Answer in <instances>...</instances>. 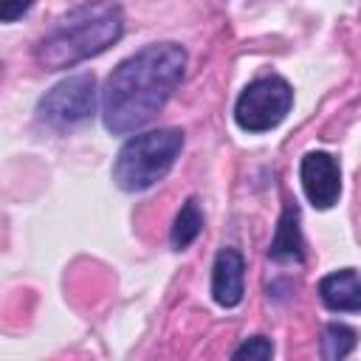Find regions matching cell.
Segmentation results:
<instances>
[{"mask_svg": "<svg viewBox=\"0 0 361 361\" xmlns=\"http://www.w3.org/2000/svg\"><path fill=\"white\" fill-rule=\"evenodd\" d=\"M186 73V48L178 42H152L121 59L102 87V121L113 135H130L147 127Z\"/></svg>", "mask_w": 361, "mask_h": 361, "instance_id": "6da1fadb", "label": "cell"}, {"mask_svg": "<svg viewBox=\"0 0 361 361\" xmlns=\"http://www.w3.org/2000/svg\"><path fill=\"white\" fill-rule=\"evenodd\" d=\"M124 34V11L116 0H85L65 11L37 42L34 56L45 71H65L104 54Z\"/></svg>", "mask_w": 361, "mask_h": 361, "instance_id": "7a4b0ae2", "label": "cell"}, {"mask_svg": "<svg viewBox=\"0 0 361 361\" xmlns=\"http://www.w3.org/2000/svg\"><path fill=\"white\" fill-rule=\"evenodd\" d=\"M183 149V130L158 127L135 133L113 161V183L121 192H147L169 175Z\"/></svg>", "mask_w": 361, "mask_h": 361, "instance_id": "3957f363", "label": "cell"}, {"mask_svg": "<svg viewBox=\"0 0 361 361\" xmlns=\"http://www.w3.org/2000/svg\"><path fill=\"white\" fill-rule=\"evenodd\" d=\"M293 107V87L279 73L248 82L234 102V121L243 133H268L285 121Z\"/></svg>", "mask_w": 361, "mask_h": 361, "instance_id": "277c9868", "label": "cell"}, {"mask_svg": "<svg viewBox=\"0 0 361 361\" xmlns=\"http://www.w3.org/2000/svg\"><path fill=\"white\" fill-rule=\"evenodd\" d=\"M96 76L93 73H73L62 82H56L39 102H37V116L54 130H68L82 121H87L96 113Z\"/></svg>", "mask_w": 361, "mask_h": 361, "instance_id": "5b68a950", "label": "cell"}, {"mask_svg": "<svg viewBox=\"0 0 361 361\" xmlns=\"http://www.w3.org/2000/svg\"><path fill=\"white\" fill-rule=\"evenodd\" d=\"M299 180H302L305 197L316 209H333L341 197V166L324 149H313L302 158Z\"/></svg>", "mask_w": 361, "mask_h": 361, "instance_id": "8992f818", "label": "cell"}, {"mask_svg": "<svg viewBox=\"0 0 361 361\" xmlns=\"http://www.w3.org/2000/svg\"><path fill=\"white\" fill-rule=\"evenodd\" d=\"M245 293V259L237 248H220L212 265V299L220 307H237Z\"/></svg>", "mask_w": 361, "mask_h": 361, "instance_id": "52a82bcc", "label": "cell"}, {"mask_svg": "<svg viewBox=\"0 0 361 361\" xmlns=\"http://www.w3.org/2000/svg\"><path fill=\"white\" fill-rule=\"evenodd\" d=\"M319 299L333 313H361V274L355 268L330 271L319 279Z\"/></svg>", "mask_w": 361, "mask_h": 361, "instance_id": "ba28073f", "label": "cell"}, {"mask_svg": "<svg viewBox=\"0 0 361 361\" xmlns=\"http://www.w3.org/2000/svg\"><path fill=\"white\" fill-rule=\"evenodd\" d=\"M268 257L274 262H293V265L305 262V240H302V228H299V206L296 203H288L282 209Z\"/></svg>", "mask_w": 361, "mask_h": 361, "instance_id": "9c48e42d", "label": "cell"}, {"mask_svg": "<svg viewBox=\"0 0 361 361\" xmlns=\"http://www.w3.org/2000/svg\"><path fill=\"white\" fill-rule=\"evenodd\" d=\"M358 344V330L344 324V322H330L322 330V341H319V355L324 361H341L347 358Z\"/></svg>", "mask_w": 361, "mask_h": 361, "instance_id": "30bf717a", "label": "cell"}, {"mask_svg": "<svg viewBox=\"0 0 361 361\" xmlns=\"http://www.w3.org/2000/svg\"><path fill=\"white\" fill-rule=\"evenodd\" d=\"M200 231H203V214H200L197 200L189 197V200L180 206V212H178V217H175V223H172L169 243H172L175 251H183V248H189V245L200 237Z\"/></svg>", "mask_w": 361, "mask_h": 361, "instance_id": "8fae6325", "label": "cell"}, {"mask_svg": "<svg viewBox=\"0 0 361 361\" xmlns=\"http://www.w3.org/2000/svg\"><path fill=\"white\" fill-rule=\"evenodd\" d=\"M271 355H274V344L265 336H251L231 353V358H257V361H268Z\"/></svg>", "mask_w": 361, "mask_h": 361, "instance_id": "7c38bea8", "label": "cell"}, {"mask_svg": "<svg viewBox=\"0 0 361 361\" xmlns=\"http://www.w3.org/2000/svg\"><path fill=\"white\" fill-rule=\"evenodd\" d=\"M31 6H34V0H0V23L20 20Z\"/></svg>", "mask_w": 361, "mask_h": 361, "instance_id": "4fadbf2b", "label": "cell"}]
</instances>
